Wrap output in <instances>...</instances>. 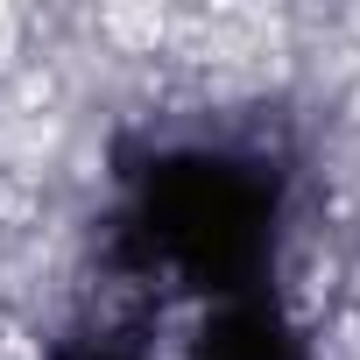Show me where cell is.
<instances>
[{
    "label": "cell",
    "instance_id": "1",
    "mask_svg": "<svg viewBox=\"0 0 360 360\" xmlns=\"http://www.w3.org/2000/svg\"><path fill=\"white\" fill-rule=\"evenodd\" d=\"M15 43H22V15H15V8H0V64L15 57Z\"/></svg>",
    "mask_w": 360,
    "mask_h": 360
}]
</instances>
